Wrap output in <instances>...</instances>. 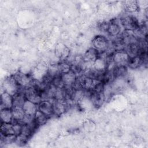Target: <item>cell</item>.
Returning <instances> with one entry per match:
<instances>
[{
	"instance_id": "52a82bcc",
	"label": "cell",
	"mask_w": 148,
	"mask_h": 148,
	"mask_svg": "<svg viewBox=\"0 0 148 148\" xmlns=\"http://www.w3.org/2000/svg\"><path fill=\"white\" fill-rule=\"evenodd\" d=\"M130 57L125 50L114 51L113 54V60L115 66H127Z\"/></svg>"
},
{
	"instance_id": "3957f363",
	"label": "cell",
	"mask_w": 148,
	"mask_h": 148,
	"mask_svg": "<svg viewBox=\"0 0 148 148\" xmlns=\"http://www.w3.org/2000/svg\"><path fill=\"white\" fill-rule=\"evenodd\" d=\"M88 96L92 104L95 108L102 106L105 101V97L103 92H95L91 90L85 91V97Z\"/></svg>"
},
{
	"instance_id": "8fae6325",
	"label": "cell",
	"mask_w": 148,
	"mask_h": 148,
	"mask_svg": "<svg viewBox=\"0 0 148 148\" xmlns=\"http://www.w3.org/2000/svg\"><path fill=\"white\" fill-rule=\"evenodd\" d=\"M99 56V51L94 47L87 49L82 56L83 61L86 62L93 64Z\"/></svg>"
},
{
	"instance_id": "5bb4252c",
	"label": "cell",
	"mask_w": 148,
	"mask_h": 148,
	"mask_svg": "<svg viewBox=\"0 0 148 148\" xmlns=\"http://www.w3.org/2000/svg\"><path fill=\"white\" fill-rule=\"evenodd\" d=\"M121 31V28L116 18H113L109 21L108 33L112 36H118Z\"/></svg>"
},
{
	"instance_id": "603a6c76",
	"label": "cell",
	"mask_w": 148,
	"mask_h": 148,
	"mask_svg": "<svg viewBox=\"0 0 148 148\" xmlns=\"http://www.w3.org/2000/svg\"><path fill=\"white\" fill-rule=\"evenodd\" d=\"M85 97V90H74L71 97V102L77 103L81 101Z\"/></svg>"
},
{
	"instance_id": "277c9868",
	"label": "cell",
	"mask_w": 148,
	"mask_h": 148,
	"mask_svg": "<svg viewBox=\"0 0 148 148\" xmlns=\"http://www.w3.org/2000/svg\"><path fill=\"white\" fill-rule=\"evenodd\" d=\"M24 95L27 100H28L33 103L38 105L41 102V98L39 92L35 88V87L32 84V83L24 88Z\"/></svg>"
},
{
	"instance_id": "9a60e30c",
	"label": "cell",
	"mask_w": 148,
	"mask_h": 148,
	"mask_svg": "<svg viewBox=\"0 0 148 148\" xmlns=\"http://www.w3.org/2000/svg\"><path fill=\"white\" fill-rule=\"evenodd\" d=\"M23 108L25 114L31 116H35L36 112L38 110L37 104L27 99L23 106Z\"/></svg>"
},
{
	"instance_id": "9c48e42d",
	"label": "cell",
	"mask_w": 148,
	"mask_h": 148,
	"mask_svg": "<svg viewBox=\"0 0 148 148\" xmlns=\"http://www.w3.org/2000/svg\"><path fill=\"white\" fill-rule=\"evenodd\" d=\"M70 50L69 48L62 43H58L55 48V56L60 61L66 60L69 57Z\"/></svg>"
},
{
	"instance_id": "7c38bea8",
	"label": "cell",
	"mask_w": 148,
	"mask_h": 148,
	"mask_svg": "<svg viewBox=\"0 0 148 148\" xmlns=\"http://www.w3.org/2000/svg\"><path fill=\"white\" fill-rule=\"evenodd\" d=\"M147 61L145 60L142 57L137 56L133 57H130L128 62L127 66L131 69H135L139 68L142 65L146 64Z\"/></svg>"
},
{
	"instance_id": "83f0119b",
	"label": "cell",
	"mask_w": 148,
	"mask_h": 148,
	"mask_svg": "<svg viewBox=\"0 0 148 148\" xmlns=\"http://www.w3.org/2000/svg\"><path fill=\"white\" fill-rule=\"evenodd\" d=\"M109 27V22L106 21H101L97 24L98 29L103 32H107Z\"/></svg>"
},
{
	"instance_id": "6da1fadb",
	"label": "cell",
	"mask_w": 148,
	"mask_h": 148,
	"mask_svg": "<svg viewBox=\"0 0 148 148\" xmlns=\"http://www.w3.org/2000/svg\"><path fill=\"white\" fill-rule=\"evenodd\" d=\"M21 87L18 84L13 75L6 77L3 81L2 88L4 92L13 96L18 92Z\"/></svg>"
},
{
	"instance_id": "ba28073f",
	"label": "cell",
	"mask_w": 148,
	"mask_h": 148,
	"mask_svg": "<svg viewBox=\"0 0 148 148\" xmlns=\"http://www.w3.org/2000/svg\"><path fill=\"white\" fill-rule=\"evenodd\" d=\"M53 113L56 116H61L62 114L68 107L69 103L65 99H55L52 101Z\"/></svg>"
},
{
	"instance_id": "2e32d148",
	"label": "cell",
	"mask_w": 148,
	"mask_h": 148,
	"mask_svg": "<svg viewBox=\"0 0 148 148\" xmlns=\"http://www.w3.org/2000/svg\"><path fill=\"white\" fill-rule=\"evenodd\" d=\"M61 76L65 86H72L77 77L76 74L72 70L67 73L61 74Z\"/></svg>"
},
{
	"instance_id": "7402d4cb",
	"label": "cell",
	"mask_w": 148,
	"mask_h": 148,
	"mask_svg": "<svg viewBox=\"0 0 148 148\" xmlns=\"http://www.w3.org/2000/svg\"><path fill=\"white\" fill-rule=\"evenodd\" d=\"M114 80H116V78L114 75L113 69L106 71L103 73L102 82L104 83L105 86L110 85Z\"/></svg>"
},
{
	"instance_id": "cb8c5ba5",
	"label": "cell",
	"mask_w": 148,
	"mask_h": 148,
	"mask_svg": "<svg viewBox=\"0 0 148 148\" xmlns=\"http://www.w3.org/2000/svg\"><path fill=\"white\" fill-rule=\"evenodd\" d=\"M49 117L44 114L39 110H37L34 116V121L38 127L44 125L47 121Z\"/></svg>"
},
{
	"instance_id": "8992f818",
	"label": "cell",
	"mask_w": 148,
	"mask_h": 148,
	"mask_svg": "<svg viewBox=\"0 0 148 148\" xmlns=\"http://www.w3.org/2000/svg\"><path fill=\"white\" fill-rule=\"evenodd\" d=\"M92 44L93 47L99 52L105 51L109 46L108 39L102 35L95 36L92 40Z\"/></svg>"
},
{
	"instance_id": "484cf974",
	"label": "cell",
	"mask_w": 148,
	"mask_h": 148,
	"mask_svg": "<svg viewBox=\"0 0 148 148\" xmlns=\"http://www.w3.org/2000/svg\"><path fill=\"white\" fill-rule=\"evenodd\" d=\"M58 68L60 74H64L71 70V65L69 62L63 61L58 63Z\"/></svg>"
},
{
	"instance_id": "4316f807",
	"label": "cell",
	"mask_w": 148,
	"mask_h": 148,
	"mask_svg": "<svg viewBox=\"0 0 148 148\" xmlns=\"http://www.w3.org/2000/svg\"><path fill=\"white\" fill-rule=\"evenodd\" d=\"M51 84H53L56 88H63L65 86L62 80L61 75L54 77L53 79L52 80Z\"/></svg>"
},
{
	"instance_id": "30bf717a",
	"label": "cell",
	"mask_w": 148,
	"mask_h": 148,
	"mask_svg": "<svg viewBox=\"0 0 148 148\" xmlns=\"http://www.w3.org/2000/svg\"><path fill=\"white\" fill-rule=\"evenodd\" d=\"M52 101L53 99H51V100L41 101L38 105V110L49 117L54 114Z\"/></svg>"
},
{
	"instance_id": "d6986e66",
	"label": "cell",
	"mask_w": 148,
	"mask_h": 148,
	"mask_svg": "<svg viewBox=\"0 0 148 148\" xmlns=\"http://www.w3.org/2000/svg\"><path fill=\"white\" fill-rule=\"evenodd\" d=\"M1 123H12L13 119L11 109H2L0 112Z\"/></svg>"
},
{
	"instance_id": "ffe728a7",
	"label": "cell",
	"mask_w": 148,
	"mask_h": 148,
	"mask_svg": "<svg viewBox=\"0 0 148 148\" xmlns=\"http://www.w3.org/2000/svg\"><path fill=\"white\" fill-rule=\"evenodd\" d=\"M12 109L13 120L20 122L25 116V112L23 107L13 106Z\"/></svg>"
},
{
	"instance_id": "d4e9b609",
	"label": "cell",
	"mask_w": 148,
	"mask_h": 148,
	"mask_svg": "<svg viewBox=\"0 0 148 148\" xmlns=\"http://www.w3.org/2000/svg\"><path fill=\"white\" fill-rule=\"evenodd\" d=\"M124 9L125 10L130 13L135 12L138 10L139 6L138 5L137 1H128L124 2Z\"/></svg>"
},
{
	"instance_id": "44dd1931",
	"label": "cell",
	"mask_w": 148,
	"mask_h": 148,
	"mask_svg": "<svg viewBox=\"0 0 148 148\" xmlns=\"http://www.w3.org/2000/svg\"><path fill=\"white\" fill-rule=\"evenodd\" d=\"M113 72L116 79H122L125 77L128 73L127 66H114L113 69Z\"/></svg>"
},
{
	"instance_id": "ac0fdd59",
	"label": "cell",
	"mask_w": 148,
	"mask_h": 148,
	"mask_svg": "<svg viewBox=\"0 0 148 148\" xmlns=\"http://www.w3.org/2000/svg\"><path fill=\"white\" fill-rule=\"evenodd\" d=\"M25 101L24 91H21L20 89L18 92L13 96V106L23 107Z\"/></svg>"
},
{
	"instance_id": "7a4b0ae2",
	"label": "cell",
	"mask_w": 148,
	"mask_h": 148,
	"mask_svg": "<svg viewBox=\"0 0 148 148\" xmlns=\"http://www.w3.org/2000/svg\"><path fill=\"white\" fill-rule=\"evenodd\" d=\"M120 20L121 25L125 31H134L139 25L138 19L133 15H125L121 17Z\"/></svg>"
},
{
	"instance_id": "e0dca14e",
	"label": "cell",
	"mask_w": 148,
	"mask_h": 148,
	"mask_svg": "<svg viewBox=\"0 0 148 148\" xmlns=\"http://www.w3.org/2000/svg\"><path fill=\"white\" fill-rule=\"evenodd\" d=\"M1 134L3 136L16 135L13 124L12 123H2L1 125Z\"/></svg>"
},
{
	"instance_id": "4fadbf2b",
	"label": "cell",
	"mask_w": 148,
	"mask_h": 148,
	"mask_svg": "<svg viewBox=\"0 0 148 148\" xmlns=\"http://www.w3.org/2000/svg\"><path fill=\"white\" fill-rule=\"evenodd\" d=\"M1 106L2 109H12L13 107V96L3 92L1 96Z\"/></svg>"
},
{
	"instance_id": "5b68a950",
	"label": "cell",
	"mask_w": 148,
	"mask_h": 148,
	"mask_svg": "<svg viewBox=\"0 0 148 148\" xmlns=\"http://www.w3.org/2000/svg\"><path fill=\"white\" fill-rule=\"evenodd\" d=\"M12 75L21 87H27L30 85L34 80L31 75L24 73L21 71H17Z\"/></svg>"
}]
</instances>
